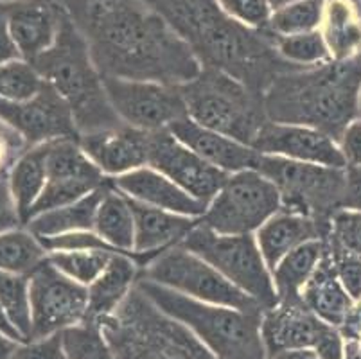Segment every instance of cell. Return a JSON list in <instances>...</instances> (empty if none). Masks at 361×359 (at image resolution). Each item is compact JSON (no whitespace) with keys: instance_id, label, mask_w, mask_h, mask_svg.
<instances>
[{"instance_id":"6da1fadb","label":"cell","mask_w":361,"mask_h":359,"mask_svg":"<svg viewBox=\"0 0 361 359\" xmlns=\"http://www.w3.org/2000/svg\"><path fill=\"white\" fill-rule=\"evenodd\" d=\"M103 75L164 85L202 72L189 45L146 0H61Z\"/></svg>"},{"instance_id":"7a4b0ae2","label":"cell","mask_w":361,"mask_h":359,"mask_svg":"<svg viewBox=\"0 0 361 359\" xmlns=\"http://www.w3.org/2000/svg\"><path fill=\"white\" fill-rule=\"evenodd\" d=\"M189 45L203 68H216L264 94L271 79L295 65L282 59L268 29H252L226 15L218 0H146Z\"/></svg>"},{"instance_id":"3957f363","label":"cell","mask_w":361,"mask_h":359,"mask_svg":"<svg viewBox=\"0 0 361 359\" xmlns=\"http://www.w3.org/2000/svg\"><path fill=\"white\" fill-rule=\"evenodd\" d=\"M360 92L361 56H356L282 72L266 87L262 103L270 123L314 128L340 140L357 117Z\"/></svg>"},{"instance_id":"277c9868","label":"cell","mask_w":361,"mask_h":359,"mask_svg":"<svg viewBox=\"0 0 361 359\" xmlns=\"http://www.w3.org/2000/svg\"><path fill=\"white\" fill-rule=\"evenodd\" d=\"M31 63L65 99L80 135L123 124L110 104L103 74L94 63L87 42L68 15L52 47Z\"/></svg>"},{"instance_id":"5b68a950","label":"cell","mask_w":361,"mask_h":359,"mask_svg":"<svg viewBox=\"0 0 361 359\" xmlns=\"http://www.w3.org/2000/svg\"><path fill=\"white\" fill-rule=\"evenodd\" d=\"M99 327L117 359H216L189 327L167 315L139 288Z\"/></svg>"},{"instance_id":"8992f818","label":"cell","mask_w":361,"mask_h":359,"mask_svg":"<svg viewBox=\"0 0 361 359\" xmlns=\"http://www.w3.org/2000/svg\"><path fill=\"white\" fill-rule=\"evenodd\" d=\"M137 288L162 311L191 329L216 359H268L261 334L262 312L195 300L142 276Z\"/></svg>"},{"instance_id":"52a82bcc","label":"cell","mask_w":361,"mask_h":359,"mask_svg":"<svg viewBox=\"0 0 361 359\" xmlns=\"http://www.w3.org/2000/svg\"><path fill=\"white\" fill-rule=\"evenodd\" d=\"M187 117L196 124L254 146L268 123L262 94L216 68H202L192 81L180 87Z\"/></svg>"},{"instance_id":"ba28073f","label":"cell","mask_w":361,"mask_h":359,"mask_svg":"<svg viewBox=\"0 0 361 359\" xmlns=\"http://www.w3.org/2000/svg\"><path fill=\"white\" fill-rule=\"evenodd\" d=\"M180 245L214 266L226 281L254 298L264 311L277 304L279 295L274 275L259 250L254 233L223 236L212 232L200 219Z\"/></svg>"},{"instance_id":"9c48e42d","label":"cell","mask_w":361,"mask_h":359,"mask_svg":"<svg viewBox=\"0 0 361 359\" xmlns=\"http://www.w3.org/2000/svg\"><path fill=\"white\" fill-rule=\"evenodd\" d=\"M255 169L279 189L281 210L302 214L329 225L331 216L343 207L347 169L295 162L270 154H261Z\"/></svg>"},{"instance_id":"30bf717a","label":"cell","mask_w":361,"mask_h":359,"mask_svg":"<svg viewBox=\"0 0 361 359\" xmlns=\"http://www.w3.org/2000/svg\"><path fill=\"white\" fill-rule=\"evenodd\" d=\"M139 276L207 304L226 305L250 312L264 311L254 298L226 281L214 266L182 245L160 252L140 269Z\"/></svg>"},{"instance_id":"8fae6325","label":"cell","mask_w":361,"mask_h":359,"mask_svg":"<svg viewBox=\"0 0 361 359\" xmlns=\"http://www.w3.org/2000/svg\"><path fill=\"white\" fill-rule=\"evenodd\" d=\"M281 207L275 183L257 169H245L228 174L207 205L202 223L223 236H248L257 232Z\"/></svg>"},{"instance_id":"7c38bea8","label":"cell","mask_w":361,"mask_h":359,"mask_svg":"<svg viewBox=\"0 0 361 359\" xmlns=\"http://www.w3.org/2000/svg\"><path fill=\"white\" fill-rule=\"evenodd\" d=\"M31 340H42L87 320L88 288L61 273L47 257L29 273ZM29 340V341H31Z\"/></svg>"},{"instance_id":"4fadbf2b","label":"cell","mask_w":361,"mask_h":359,"mask_svg":"<svg viewBox=\"0 0 361 359\" xmlns=\"http://www.w3.org/2000/svg\"><path fill=\"white\" fill-rule=\"evenodd\" d=\"M103 81L111 108L126 126L157 133L187 117L180 87L111 75H103Z\"/></svg>"},{"instance_id":"5bb4252c","label":"cell","mask_w":361,"mask_h":359,"mask_svg":"<svg viewBox=\"0 0 361 359\" xmlns=\"http://www.w3.org/2000/svg\"><path fill=\"white\" fill-rule=\"evenodd\" d=\"M147 166L160 171L203 205L212 202L228 178L225 171L205 162L169 130L151 133Z\"/></svg>"},{"instance_id":"9a60e30c","label":"cell","mask_w":361,"mask_h":359,"mask_svg":"<svg viewBox=\"0 0 361 359\" xmlns=\"http://www.w3.org/2000/svg\"><path fill=\"white\" fill-rule=\"evenodd\" d=\"M0 118L24 137L27 147L60 138H80L71 108L47 81L25 103L0 99Z\"/></svg>"},{"instance_id":"2e32d148","label":"cell","mask_w":361,"mask_h":359,"mask_svg":"<svg viewBox=\"0 0 361 359\" xmlns=\"http://www.w3.org/2000/svg\"><path fill=\"white\" fill-rule=\"evenodd\" d=\"M333 329L334 325L320 320L300 296L279 298L274 308L262 311L261 334L268 358L300 348L317 351Z\"/></svg>"},{"instance_id":"e0dca14e","label":"cell","mask_w":361,"mask_h":359,"mask_svg":"<svg viewBox=\"0 0 361 359\" xmlns=\"http://www.w3.org/2000/svg\"><path fill=\"white\" fill-rule=\"evenodd\" d=\"M252 147L261 154H270V157L347 169V162L338 140L314 128L277 124L268 121Z\"/></svg>"},{"instance_id":"ac0fdd59","label":"cell","mask_w":361,"mask_h":359,"mask_svg":"<svg viewBox=\"0 0 361 359\" xmlns=\"http://www.w3.org/2000/svg\"><path fill=\"white\" fill-rule=\"evenodd\" d=\"M20 56L35 61L52 47L67 18L61 0H15L0 4Z\"/></svg>"},{"instance_id":"d6986e66","label":"cell","mask_w":361,"mask_h":359,"mask_svg":"<svg viewBox=\"0 0 361 359\" xmlns=\"http://www.w3.org/2000/svg\"><path fill=\"white\" fill-rule=\"evenodd\" d=\"M151 133L121 124L110 130L80 135V146L106 178L147 166Z\"/></svg>"},{"instance_id":"ffe728a7","label":"cell","mask_w":361,"mask_h":359,"mask_svg":"<svg viewBox=\"0 0 361 359\" xmlns=\"http://www.w3.org/2000/svg\"><path fill=\"white\" fill-rule=\"evenodd\" d=\"M169 131L178 138L180 142L185 144L198 157H202L205 162L225 171L226 174L255 169L259 158H261V153L248 144H243L235 138L200 126L189 117H183L171 124Z\"/></svg>"},{"instance_id":"44dd1931","label":"cell","mask_w":361,"mask_h":359,"mask_svg":"<svg viewBox=\"0 0 361 359\" xmlns=\"http://www.w3.org/2000/svg\"><path fill=\"white\" fill-rule=\"evenodd\" d=\"M110 182L133 202L187 217H202L205 214L207 205L195 200L173 180L149 166L110 178Z\"/></svg>"},{"instance_id":"7402d4cb","label":"cell","mask_w":361,"mask_h":359,"mask_svg":"<svg viewBox=\"0 0 361 359\" xmlns=\"http://www.w3.org/2000/svg\"><path fill=\"white\" fill-rule=\"evenodd\" d=\"M131 200V197H130ZM133 216H135V255L139 257L140 269L153 261L160 252L180 245L183 237L191 232L200 223L202 217H187L180 214L167 212V210L155 209L133 202Z\"/></svg>"},{"instance_id":"603a6c76","label":"cell","mask_w":361,"mask_h":359,"mask_svg":"<svg viewBox=\"0 0 361 359\" xmlns=\"http://www.w3.org/2000/svg\"><path fill=\"white\" fill-rule=\"evenodd\" d=\"M254 236L271 272L288 253L304 243L311 239H326L329 236V225H324L302 214L279 210Z\"/></svg>"},{"instance_id":"cb8c5ba5","label":"cell","mask_w":361,"mask_h":359,"mask_svg":"<svg viewBox=\"0 0 361 359\" xmlns=\"http://www.w3.org/2000/svg\"><path fill=\"white\" fill-rule=\"evenodd\" d=\"M300 298L320 320L327 322L334 327H340L353 305L356 304V300L341 284L336 268H334L329 246L326 248L318 268L314 269L306 286L302 288Z\"/></svg>"},{"instance_id":"d4e9b609","label":"cell","mask_w":361,"mask_h":359,"mask_svg":"<svg viewBox=\"0 0 361 359\" xmlns=\"http://www.w3.org/2000/svg\"><path fill=\"white\" fill-rule=\"evenodd\" d=\"M139 275L140 266L135 257L128 253H114L106 268L88 286L87 320L99 322L104 316L116 312L131 289L135 288Z\"/></svg>"},{"instance_id":"484cf974","label":"cell","mask_w":361,"mask_h":359,"mask_svg":"<svg viewBox=\"0 0 361 359\" xmlns=\"http://www.w3.org/2000/svg\"><path fill=\"white\" fill-rule=\"evenodd\" d=\"M94 232L116 252L135 257L140 266L139 257L133 252L135 248V216H133L131 200L111 185L110 178H108L106 190L97 207Z\"/></svg>"},{"instance_id":"4316f807","label":"cell","mask_w":361,"mask_h":359,"mask_svg":"<svg viewBox=\"0 0 361 359\" xmlns=\"http://www.w3.org/2000/svg\"><path fill=\"white\" fill-rule=\"evenodd\" d=\"M108 180L99 189L92 190L90 194L83 196L81 200L68 205L52 209L47 212H42L38 216L31 217L25 223V229L35 233L38 239L42 237L61 236V233L71 232H85V230H94V219H96L97 207L101 203L104 190H106Z\"/></svg>"},{"instance_id":"83f0119b","label":"cell","mask_w":361,"mask_h":359,"mask_svg":"<svg viewBox=\"0 0 361 359\" xmlns=\"http://www.w3.org/2000/svg\"><path fill=\"white\" fill-rule=\"evenodd\" d=\"M47 142L27 147L9 169V190L24 225L47 183Z\"/></svg>"},{"instance_id":"f1b7e54d","label":"cell","mask_w":361,"mask_h":359,"mask_svg":"<svg viewBox=\"0 0 361 359\" xmlns=\"http://www.w3.org/2000/svg\"><path fill=\"white\" fill-rule=\"evenodd\" d=\"M320 32L334 61L361 56V18L347 0H327Z\"/></svg>"},{"instance_id":"f546056e","label":"cell","mask_w":361,"mask_h":359,"mask_svg":"<svg viewBox=\"0 0 361 359\" xmlns=\"http://www.w3.org/2000/svg\"><path fill=\"white\" fill-rule=\"evenodd\" d=\"M326 239H311V241L304 243L298 248H295L293 252L288 253L271 269L279 298L300 296L302 288L306 286L314 269L318 268L322 257L326 253Z\"/></svg>"},{"instance_id":"4dcf8cb0","label":"cell","mask_w":361,"mask_h":359,"mask_svg":"<svg viewBox=\"0 0 361 359\" xmlns=\"http://www.w3.org/2000/svg\"><path fill=\"white\" fill-rule=\"evenodd\" d=\"M47 257L42 241L27 229L0 233V269L29 275Z\"/></svg>"},{"instance_id":"1f68e13d","label":"cell","mask_w":361,"mask_h":359,"mask_svg":"<svg viewBox=\"0 0 361 359\" xmlns=\"http://www.w3.org/2000/svg\"><path fill=\"white\" fill-rule=\"evenodd\" d=\"M327 0H297L271 13L268 31L274 36L302 35L320 29Z\"/></svg>"},{"instance_id":"d6a6232c","label":"cell","mask_w":361,"mask_h":359,"mask_svg":"<svg viewBox=\"0 0 361 359\" xmlns=\"http://www.w3.org/2000/svg\"><path fill=\"white\" fill-rule=\"evenodd\" d=\"M45 79L35 65L24 58L0 65V99L8 103H25L44 87Z\"/></svg>"},{"instance_id":"836d02e7","label":"cell","mask_w":361,"mask_h":359,"mask_svg":"<svg viewBox=\"0 0 361 359\" xmlns=\"http://www.w3.org/2000/svg\"><path fill=\"white\" fill-rule=\"evenodd\" d=\"M275 47L282 59L300 68L318 67L333 59L320 29L302 35L275 36Z\"/></svg>"},{"instance_id":"e575fe53","label":"cell","mask_w":361,"mask_h":359,"mask_svg":"<svg viewBox=\"0 0 361 359\" xmlns=\"http://www.w3.org/2000/svg\"><path fill=\"white\" fill-rule=\"evenodd\" d=\"M119 252H106V250H67V252H49L47 259L71 276L72 281L83 286H90L101 275L111 255Z\"/></svg>"},{"instance_id":"d590c367","label":"cell","mask_w":361,"mask_h":359,"mask_svg":"<svg viewBox=\"0 0 361 359\" xmlns=\"http://www.w3.org/2000/svg\"><path fill=\"white\" fill-rule=\"evenodd\" d=\"M61 343L67 359H117L99 324L94 320H85L61 331Z\"/></svg>"},{"instance_id":"8d00e7d4","label":"cell","mask_w":361,"mask_h":359,"mask_svg":"<svg viewBox=\"0 0 361 359\" xmlns=\"http://www.w3.org/2000/svg\"><path fill=\"white\" fill-rule=\"evenodd\" d=\"M0 305L25 340H31V302H29V276L0 269Z\"/></svg>"},{"instance_id":"74e56055","label":"cell","mask_w":361,"mask_h":359,"mask_svg":"<svg viewBox=\"0 0 361 359\" xmlns=\"http://www.w3.org/2000/svg\"><path fill=\"white\" fill-rule=\"evenodd\" d=\"M108 180V178H106ZM106 182H96V180H85V178H63V180H47L40 197L36 200L29 212L27 221L31 217L38 216L42 212H47L52 209L74 203L81 200L83 196L90 194L92 190L99 189Z\"/></svg>"},{"instance_id":"f35d334b","label":"cell","mask_w":361,"mask_h":359,"mask_svg":"<svg viewBox=\"0 0 361 359\" xmlns=\"http://www.w3.org/2000/svg\"><path fill=\"white\" fill-rule=\"evenodd\" d=\"M333 245L347 252L361 255V212L353 209H338L331 216L329 236L326 237Z\"/></svg>"},{"instance_id":"ab89813d","label":"cell","mask_w":361,"mask_h":359,"mask_svg":"<svg viewBox=\"0 0 361 359\" xmlns=\"http://www.w3.org/2000/svg\"><path fill=\"white\" fill-rule=\"evenodd\" d=\"M218 4L235 22L259 31L268 29L274 13L268 0H218Z\"/></svg>"},{"instance_id":"60d3db41","label":"cell","mask_w":361,"mask_h":359,"mask_svg":"<svg viewBox=\"0 0 361 359\" xmlns=\"http://www.w3.org/2000/svg\"><path fill=\"white\" fill-rule=\"evenodd\" d=\"M326 241L331 255H333L334 268H336L341 284L354 300H361V255L341 250L340 246L333 245L329 239H326Z\"/></svg>"},{"instance_id":"b9f144b4","label":"cell","mask_w":361,"mask_h":359,"mask_svg":"<svg viewBox=\"0 0 361 359\" xmlns=\"http://www.w3.org/2000/svg\"><path fill=\"white\" fill-rule=\"evenodd\" d=\"M11 359H67L63 343H61V332L42 338V340L18 343L13 351Z\"/></svg>"},{"instance_id":"7bdbcfd3","label":"cell","mask_w":361,"mask_h":359,"mask_svg":"<svg viewBox=\"0 0 361 359\" xmlns=\"http://www.w3.org/2000/svg\"><path fill=\"white\" fill-rule=\"evenodd\" d=\"M340 150L345 158L347 167H361V117H356L341 133Z\"/></svg>"},{"instance_id":"ee69618b","label":"cell","mask_w":361,"mask_h":359,"mask_svg":"<svg viewBox=\"0 0 361 359\" xmlns=\"http://www.w3.org/2000/svg\"><path fill=\"white\" fill-rule=\"evenodd\" d=\"M20 225H24V223H22L18 210H16L8 180L0 178V233L18 229Z\"/></svg>"},{"instance_id":"f6af8a7d","label":"cell","mask_w":361,"mask_h":359,"mask_svg":"<svg viewBox=\"0 0 361 359\" xmlns=\"http://www.w3.org/2000/svg\"><path fill=\"white\" fill-rule=\"evenodd\" d=\"M343 209H353L361 212V167H347Z\"/></svg>"},{"instance_id":"bcb514c9","label":"cell","mask_w":361,"mask_h":359,"mask_svg":"<svg viewBox=\"0 0 361 359\" xmlns=\"http://www.w3.org/2000/svg\"><path fill=\"white\" fill-rule=\"evenodd\" d=\"M340 334L343 336L345 343H354L361 340V300H357L345 316V320L341 322L338 327Z\"/></svg>"},{"instance_id":"7dc6e473","label":"cell","mask_w":361,"mask_h":359,"mask_svg":"<svg viewBox=\"0 0 361 359\" xmlns=\"http://www.w3.org/2000/svg\"><path fill=\"white\" fill-rule=\"evenodd\" d=\"M18 58H22L20 51H18L11 32H9L8 20H6L4 11H2V8H0V65L8 63V61H11V59H18Z\"/></svg>"},{"instance_id":"c3c4849f","label":"cell","mask_w":361,"mask_h":359,"mask_svg":"<svg viewBox=\"0 0 361 359\" xmlns=\"http://www.w3.org/2000/svg\"><path fill=\"white\" fill-rule=\"evenodd\" d=\"M0 334H4L6 338L16 341V343H24V341H27L24 336H22V332L16 329V325L13 324V320L9 318V315H8V311H6L2 305H0Z\"/></svg>"},{"instance_id":"681fc988","label":"cell","mask_w":361,"mask_h":359,"mask_svg":"<svg viewBox=\"0 0 361 359\" xmlns=\"http://www.w3.org/2000/svg\"><path fill=\"white\" fill-rule=\"evenodd\" d=\"M268 359H320L313 351L310 348H300V351H286L279 352V354L270 355Z\"/></svg>"},{"instance_id":"f907efd6","label":"cell","mask_w":361,"mask_h":359,"mask_svg":"<svg viewBox=\"0 0 361 359\" xmlns=\"http://www.w3.org/2000/svg\"><path fill=\"white\" fill-rule=\"evenodd\" d=\"M16 341L9 340L4 334H0V359H11L13 351L16 348Z\"/></svg>"},{"instance_id":"816d5d0a","label":"cell","mask_w":361,"mask_h":359,"mask_svg":"<svg viewBox=\"0 0 361 359\" xmlns=\"http://www.w3.org/2000/svg\"><path fill=\"white\" fill-rule=\"evenodd\" d=\"M345 359H361V340L345 343Z\"/></svg>"},{"instance_id":"f5cc1de1","label":"cell","mask_w":361,"mask_h":359,"mask_svg":"<svg viewBox=\"0 0 361 359\" xmlns=\"http://www.w3.org/2000/svg\"><path fill=\"white\" fill-rule=\"evenodd\" d=\"M268 2H270V6H271V9H281V8H284V6H288V4H291V2H297V0H268Z\"/></svg>"},{"instance_id":"db71d44e","label":"cell","mask_w":361,"mask_h":359,"mask_svg":"<svg viewBox=\"0 0 361 359\" xmlns=\"http://www.w3.org/2000/svg\"><path fill=\"white\" fill-rule=\"evenodd\" d=\"M347 2H349V4L356 9V13L360 15V18H361V0H347Z\"/></svg>"},{"instance_id":"11a10c76","label":"cell","mask_w":361,"mask_h":359,"mask_svg":"<svg viewBox=\"0 0 361 359\" xmlns=\"http://www.w3.org/2000/svg\"><path fill=\"white\" fill-rule=\"evenodd\" d=\"M357 117H361V92H360V107H357Z\"/></svg>"},{"instance_id":"9f6ffc18","label":"cell","mask_w":361,"mask_h":359,"mask_svg":"<svg viewBox=\"0 0 361 359\" xmlns=\"http://www.w3.org/2000/svg\"><path fill=\"white\" fill-rule=\"evenodd\" d=\"M6 2H15V0H0V4H6Z\"/></svg>"}]
</instances>
